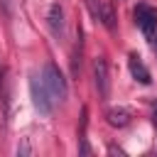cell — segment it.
Returning <instances> with one entry per match:
<instances>
[{"instance_id":"277c9868","label":"cell","mask_w":157,"mask_h":157,"mask_svg":"<svg viewBox=\"0 0 157 157\" xmlns=\"http://www.w3.org/2000/svg\"><path fill=\"white\" fill-rule=\"evenodd\" d=\"M93 78H96L98 96L108 98V93H110V78H108V61H105V56H96L93 59Z\"/></svg>"},{"instance_id":"52a82bcc","label":"cell","mask_w":157,"mask_h":157,"mask_svg":"<svg viewBox=\"0 0 157 157\" xmlns=\"http://www.w3.org/2000/svg\"><path fill=\"white\" fill-rule=\"evenodd\" d=\"M105 118H108V123H110L113 128H125V125L130 123V110H128V108H110Z\"/></svg>"},{"instance_id":"ba28073f","label":"cell","mask_w":157,"mask_h":157,"mask_svg":"<svg viewBox=\"0 0 157 157\" xmlns=\"http://www.w3.org/2000/svg\"><path fill=\"white\" fill-rule=\"evenodd\" d=\"M86 5H88V10H91V15L98 20V15H101V10H103V2H101V0H86Z\"/></svg>"},{"instance_id":"8992f818","label":"cell","mask_w":157,"mask_h":157,"mask_svg":"<svg viewBox=\"0 0 157 157\" xmlns=\"http://www.w3.org/2000/svg\"><path fill=\"white\" fill-rule=\"evenodd\" d=\"M128 66H130V74H132L135 81H140V83H150V81H152L147 66L142 64V59H140L137 54H130V56H128Z\"/></svg>"},{"instance_id":"9c48e42d","label":"cell","mask_w":157,"mask_h":157,"mask_svg":"<svg viewBox=\"0 0 157 157\" xmlns=\"http://www.w3.org/2000/svg\"><path fill=\"white\" fill-rule=\"evenodd\" d=\"M152 118H155V128H157V108H155V115Z\"/></svg>"},{"instance_id":"6da1fadb","label":"cell","mask_w":157,"mask_h":157,"mask_svg":"<svg viewBox=\"0 0 157 157\" xmlns=\"http://www.w3.org/2000/svg\"><path fill=\"white\" fill-rule=\"evenodd\" d=\"M42 81H44V86H47V91H49V96H52L54 103L66 101V96H69L66 78H64V74H61V69H59L56 64H52V61L44 64V69H42Z\"/></svg>"},{"instance_id":"5b68a950","label":"cell","mask_w":157,"mask_h":157,"mask_svg":"<svg viewBox=\"0 0 157 157\" xmlns=\"http://www.w3.org/2000/svg\"><path fill=\"white\" fill-rule=\"evenodd\" d=\"M47 22H49V29H52L54 37H61V34H64V25H66V20H64V7H61V2H52V5H49Z\"/></svg>"},{"instance_id":"3957f363","label":"cell","mask_w":157,"mask_h":157,"mask_svg":"<svg viewBox=\"0 0 157 157\" xmlns=\"http://www.w3.org/2000/svg\"><path fill=\"white\" fill-rule=\"evenodd\" d=\"M132 15H135V25L140 27V32L147 39H152L155 32H157V10L152 5H147V2H140Z\"/></svg>"},{"instance_id":"7a4b0ae2","label":"cell","mask_w":157,"mask_h":157,"mask_svg":"<svg viewBox=\"0 0 157 157\" xmlns=\"http://www.w3.org/2000/svg\"><path fill=\"white\" fill-rule=\"evenodd\" d=\"M29 91H32V103H34V108H37L42 115H49L56 103L52 101V96H49V91H47V86H44V81H42V74H39V76H32Z\"/></svg>"}]
</instances>
